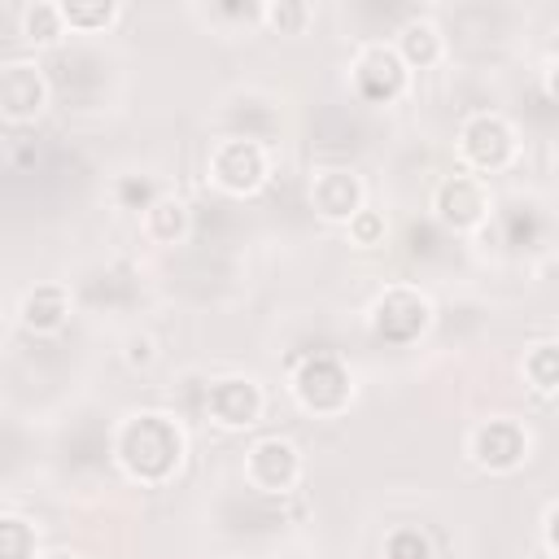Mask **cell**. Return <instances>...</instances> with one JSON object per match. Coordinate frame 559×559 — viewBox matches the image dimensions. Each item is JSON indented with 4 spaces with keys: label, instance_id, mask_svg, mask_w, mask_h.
I'll return each instance as SVG.
<instances>
[{
    "label": "cell",
    "instance_id": "8fae6325",
    "mask_svg": "<svg viewBox=\"0 0 559 559\" xmlns=\"http://www.w3.org/2000/svg\"><path fill=\"white\" fill-rule=\"evenodd\" d=\"M480 210H485V201H480L476 183H467V179H450V183L441 188V214H445L450 223H476Z\"/></svg>",
    "mask_w": 559,
    "mask_h": 559
},
{
    "label": "cell",
    "instance_id": "44dd1931",
    "mask_svg": "<svg viewBox=\"0 0 559 559\" xmlns=\"http://www.w3.org/2000/svg\"><path fill=\"white\" fill-rule=\"evenodd\" d=\"M271 17H275V22H297L301 9H271Z\"/></svg>",
    "mask_w": 559,
    "mask_h": 559
},
{
    "label": "cell",
    "instance_id": "9a60e30c",
    "mask_svg": "<svg viewBox=\"0 0 559 559\" xmlns=\"http://www.w3.org/2000/svg\"><path fill=\"white\" fill-rule=\"evenodd\" d=\"M402 48H406V57H411V61H419V66H428V61L437 57V39H432V31H428V26H406Z\"/></svg>",
    "mask_w": 559,
    "mask_h": 559
},
{
    "label": "cell",
    "instance_id": "5b68a950",
    "mask_svg": "<svg viewBox=\"0 0 559 559\" xmlns=\"http://www.w3.org/2000/svg\"><path fill=\"white\" fill-rule=\"evenodd\" d=\"M397 87H402V61L389 48H371L358 61V92L367 100H389L397 96Z\"/></svg>",
    "mask_w": 559,
    "mask_h": 559
},
{
    "label": "cell",
    "instance_id": "e0dca14e",
    "mask_svg": "<svg viewBox=\"0 0 559 559\" xmlns=\"http://www.w3.org/2000/svg\"><path fill=\"white\" fill-rule=\"evenodd\" d=\"M389 559H428V542L415 528H402L389 537Z\"/></svg>",
    "mask_w": 559,
    "mask_h": 559
},
{
    "label": "cell",
    "instance_id": "4fadbf2b",
    "mask_svg": "<svg viewBox=\"0 0 559 559\" xmlns=\"http://www.w3.org/2000/svg\"><path fill=\"white\" fill-rule=\"evenodd\" d=\"M314 201H319L323 214H349L354 201H358V188H354L349 175H323L319 188H314Z\"/></svg>",
    "mask_w": 559,
    "mask_h": 559
},
{
    "label": "cell",
    "instance_id": "6da1fadb",
    "mask_svg": "<svg viewBox=\"0 0 559 559\" xmlns=\"http://www.w3.org/2000/svg\"><path fill=\"white\" fill-rule=\"evenodd\" d=\"M118 450H122V463H127L135 476L157 480V476H166V472L175 467V459H179V432H175L166 419L144 415V419L127 424Z\"/></svg>",
    "mask_w": 559,
    "mask_h": 559
},
{
    "label": "cell",
    "instance_id": "d6986e66",
    "mask_svg": "<svg viewBox=\"0 0 559 559\" xmlns=\"http://www.w3.org/2000/svg\"><path fill=\"white\" fill-rule=\"evenodd\" d=\"M109 4H96V9H83V4H66L61 9V17L66 22H74V26H96V22H109Z\"/></svg>",
    "mask_w": 559,
    "mask_h": 559
},
{
    "label": "cell",
    "instance_id": "603a6c76",
    "mask_svg": "<svg viewBox=\"0 0 559 559\" xmlns=\"http://www.w3.org/2000/svg\"><path fill=\"white\" fill-rule=\"evenodd\" d=\"M48 559H70V555H48Z\"/></svg>",
    "mask_w": 559,
    "mask_h": 559
},
{
    "label": "cell",
    "instance_id": "7a4b0ae2",
    "mask_svg": "<svg viewBox=\"0 0 559 559\" xmlns=\"http://www.w3.org/2000/svg\"><path fill=\"white\" fill-rule=\"evenodd\" d=\"M297 393L314 411H336L345 402V393H349V380H345V371H341L336 358H310L297 371Z\"/></svg>",
    "mask_w": 559,
    "mask_h": 559
},
{
    "label": "cell",
    "instance_id": "ba28073f",
    "mask_svg": "<svg viewBox=\"0 0 559 559\" xmlns=\"http://www.w3.org/2000/svg\"><path fill=\"white\" fill-rule=\"evenodd\" d=\"M249 472H253L258 485L280 489V485H288V480L297 476V454H293V445H284V441H262V445L253 450V459H249Z\"/></svg>",
    "mask_w": 559,
    "mask_h": 559
},
{
    "label": "cell",
    "instance_id": "3957f363",
    "mask_svg": "<svg viewBox=\"0 0 559 559\" xmlns=\"http://www.w3.org/2000/svg\"><path fill=\"white\" fill-rule=\"evenodd\" d=\"M424 323H428V306H424L415 293H389V297L376 306V328H380V336H389V341H411Z\"/></svg>",
    "mask_w": 559,
    "mask_h": 559
},
{
    "label": "cell",
    "instance_id": "9c48e42d",
    "mask_svg": "<svg viewBox=\"0 0 559 559\" xmlns=\"http://www.w3.org/2000/svg\"><path fill=\"white\" fill-rule=\"evenodd\" d=\"M210 411L223 424H249L258 415V389L245 380H223L210 389Z\"/></svg>",
    "mask_w": 559,
    "mask_h": 559
},
{
    "label": "cell",
    "instance_id": "52a82bcc",
    "mask_svg": "<svg viewBox=\"0 0 559 559\" xmlns=\"http://www.w3.org/2000/svg\"><path fill=\"white\" fill-rule=\"evenodd\" d=\"M0 100H4V114L9 118H22V114H35L39 100H44V83L31 66H9L4 79H0Z\"/></svg>",
    "mask_w": 559,
    "mask_h": 559
},
{
    "label": "cell",
    "instance_id": "ffe728a7",
    "mask_svg": "<svg viewBox=\"0 0 559 559\" xmlns=\"http://www.w3.org/2000/svg\"><path fill=\"white\" fill-rule=\"evenodd\" d=\"M153 223H157V231H162V236H170V231H179V227H183V214H179V205L162 201V205L153 210Z\"/></svg>",
    "mask_w": 559,
    "mask_h": 559
},
{
    "label": "cell",
    "instance_id": "2e32d148",
    "mask_svg": "<svg viewBox=\"0 0 559 559\" xmlns=\"http://www.w3.org/2000/svg\"><path fill=\"white\" fill-rule=\"evenodd\" d=\"M528 376L542 384V389H555L559 384V349H537L533 358H528Z\"/></svg>",
    "mask_w": 559,
    "mask_h": 559
},
{
    "label": "cell",
    "instance_id": "8992f818",
    "mask_svg": "<svg viewBox=\"0 0 559 559\" xmlns=\"http://www.w3.org/2000/svg\"><path fill=\"white\" fill-rule=\"evenodd\" d=\"M463 148L476 166H502L507 153H511V131L498 118H476L463 131Z\"/></svg>",
    "mask_w": 559,
    "mask_h": 559
},
{
    "label": "cell",
    "instance_id": "ac0fdd59",
    "mask_svg": "<svg viewBox=\"0 0 559 559\" xmlns=\"http://www.w3.org/2000/svg\"><path fill=\"white\" fill-rule=\"evenodd\" d=\"M57 22H61V9H48V4L26 9V31H31L35 39H52V35H57Z\"/></svg>",
    "mask_w": 559,
    "mask_h": 559
},
{
    "label": "cell",
    "instance_id": "277c9868",
    "mask_svg": "<svg viewBox=\"0 0 559 559\" xmlns=\"http://www.w3.org/2000/svg\"><path fill=\"white\" fill-rule=\"evenodd\" d=\"M214 175H218L227 188H236V192L253 188V183L262 179V148L249 144V140H231V144H223L218 157H214Z\"/></svg>",
    "mask_w": 559,
    "mask_h": 559
},
{
    "label": "cell",
    "instance_id": "7402d4cb",
    "mask_svg": "<svg viewBox=\"0 0 559 559\" xmlns=\"http://www.w3.org/2000/svg\"><path fill=\"white\" fill-rule=\"evenodd\" d=\"M550 546H555V550H559V507H555V511H550Z\"/></svg>",
    "mask_w": 559,
    "mask_h": 559
},
{
    "label": "cell",
    "instance_id": "30bf717a",
    "mask_svg": "<svg viewBox=\"0 0 559 559\" xmlns=\"http://www.w3.org/2000/svg\"><path fill=\"white\" fill-rule=\"evenodd\" d=\"M476 454L489 467H515L520 454H524V437H520L515 424H489V428L476 432Z\"/></svg>",
    "mask_w": 559,
    "mask_h": 559
},
{
    "label": "cell",
    "instance_id": "7c38bea8",
    "mask_svg": "<svg viewBox=\"0 0 559 559\" xmlns=\"http://www.w3.org/2000/svg\"><path fill=\"white\" fill-rule=\"evenodd\" d=\"M61 314H66V297H61L57 288H39V293H31V297H26V310H22L26 328H35V332L57 328Z\"/></svg>",
    "mask_w": 559,
    "mask_h": 559
},
{
    "label": "cell",
    "instance_id": "5bb4252c",
    "mask_svg": "<svg viewBox=\"0 0 559 559\" xmlns=\"http://www.w3.org/2000/svg\"><path fill=\"white\" fill-rule=\"evenodd\" d=\"M31 555V528L22 520L0 524V559H26Z\"/></svg>",
    "mask_w": 559,
    "mask_h": 559
}]
</instances>
